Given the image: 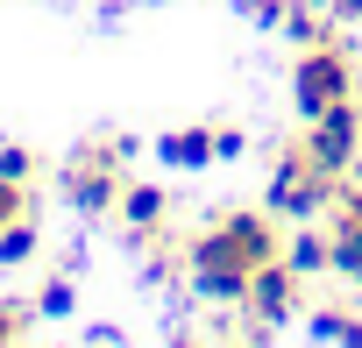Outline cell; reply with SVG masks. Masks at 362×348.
<instances>
[{
  "instance_id": "cell-4",
  "label": "cell",
  "mask_w": 362,
  "mask_h": 348,
  "mask_svg": "<svg viewBox=\"0 0 362 348\" xmlns=\"http://www.w3.org/2000/svg\"><path fill=\"white\" fill-rule=\"evenodd\" d=\"M64 192H71L86 214H107V207H121V192H128L121 142H86V149L64 163Z\"/></svg>"
},
{
  "instance_id": "cell-12",
  "label": "cell",
  "mask_w": 362,
  "mask_h": 348,
  "mask_svg": "<svg viewBox=\"0 0 362 348\" xmlns=\"http://www.w3.org/2000/svg\"><path fill=\"white\" fill-rule=\"evenodd\" d=\"M0 170H8L15 185H36V170H43V156H36L29 142H8V149H0Z\"/></svg>"
},
{
  "instance_id": "cell-13",
  "label": "cell",
  "mask_w": 362,
  "mask_h": 348,
  "mask_svg": "<svg viewBox=\"0 0 362 348\" xmlns=\"http://www.w3.org/2000/svg\"><path fill=\"white\" fill-rule=\"evenodd\" d=\"M29 207H36V199H29V185H15L8 170H0V228H8L15 214H29Z\"/></svg>"
},
{
  "instance_id": "cell-16",
  "label": "cell",
  "mask_w": 362,
  "mask_h": 348,
  "mask_svg": "<svg viewBox=\"0 0 362 348\" xmlns=\"http://www.w3.org/2000/svg\"><path fill=\"white\" fill-rule=\"evenodd\" d=\"M334 8V22H362V0H327Z\"/></svg>"
},
{
  "instance_id": "cell-3",
  "label": "cell",
  "mask_w": 362,
  "mask_h": 348,
  "mask_svg": "<svg viewBox=\"0 0 362 348\" xmlns=\"http://www.w3.org/2000/svg\"><path fill=\"white\" fill-rule=\"evenodd\" d=\"M334 192H341V178L305 149V142H291L284 156H277V178H270V214H284V221H305V214H327L334 207Z\"/></svg>"
},
{
  "instance_id": "cell-15",
  "label": "cell",
  "mask_w": 362,
  "mask_h": 348,
  "mask_svg": "<svg viewBox=\"0 0 362 348\" xmlns=\"http://www.w3.org/2000/svg\"><path fill=\"white\" fill-rule=\"evenodd\" d=\"M36 313H71V284H64V277H57V284H50V291H43V306H36Z\"/></svg>"
},
{
  "instance_id": "cell-14",
  "label": "cell",
  "mask_w": 362,
  "mask_h": 348,
  "mask_svg": "<svg viewBox=\"0 0 362 348\" xmlns=\"http://www.w3.org/2000/svg\"><path fill=\"white\" fill-rule=\"evenodd\" d=\"M29 334V298H0V341H22Z\"/></svg>"
},
{
  "instance_id": "cell-1",
  "label": "cell",
  "mask_w": 362,
  "mask_h": 348,
  "mask_svg": "<svg viewBox=\"0 0 362 348\" xmlns=\"http://www.w3.org/2000/svg\"><path fill=\"white\" fill-rule=\"evenodd\" d=\"M185 256H192L199 298H235V306H242V298H249V277L284 256V235H277V214L228 207V214H214V221L192 235Z\"/></svg>"
},
{
  "instance_id": "cell-9",
  "label": "cell",
  "mask_w": 362,
  "mask_h": 348,
  "mask_svg": "<svg viewBox=\"0 0 362 348\" xmlns=\"http://www.w3.org/2000/svg\"><path fill=\"white\" fill-rule=\"evenodd\" d=\"M156 149H163V163H177V170H199V163H214V156H221L214 128H170Z\"/></svg>"
},
{
  "instance_id": "cell-6",
  "label": "cell",
  "mask_w": 362,
  "mask_h": 348,
  "mask_svg": "<svg viewBox=\"0 0 362 348\" xmlns=\"http://www.w3.org/2000/svg\"><path fill=\"white\" fill-rule=\"evenodd\" d=\"M327 214H334V228H327V235H334V270L362 284V185L341 178V192H334Z\"/></svg>"
},
{
  "instance_id": "cell-5",
  "label": "cell",
  "mask_w": 362,
  "mask_h": 348,
  "mask_svg": "<svg viewBox=\"0 0 362 348\" xmlns=\"http://www.w3.org/2000/svg\"><path fill=\"white\" fill-rule=\"evenodd\" d=\"M334 178H348V170L362 163V93L355 100H341V107H327V114H313V128L298 135Z\"/></svg>"
},
{
  "instance_id": "cell-10",
  "label": "cell",
  "mask_w": 362,
  "mask_h": 348,
  "mask_svg": "<svg viewBox=\"0 0 362 348\" xmlns=\"http://www.w3.org/2000/svg\"><path fill=\"white\" fill-rule=\"evenodd\" d=\"M284 263H291L298 277L334 270V235H313V228H305V235H291V242H284Z\"/></svg>"
},
{
  "instance_id": "cell-7",
  "label": "cell",
  "mask_w": 362,
  "mask_h": 348,
  "mask_svg": "<svg viewBox=\"0 0 362 348\" xmlns=\"http://www.w3.org/2000/svg\"><path fill=\"white\" fill-rule=\"evenodd\" d=\"M242 313H256V320H270V327H277V320H291V313H298V270H291L284 256H277V263H263V270L249 277Z\"/></svg>"
},
{
  "instance_id": "cell-2",
  "label": "cell",
  "mask_w": 362,
  "mask_h": 348,
  "mask_svg": "<svg viewBox=\"0 0 362 348\" xmlns=\"http://www.w3.org/2000/svg\"><path fill=\"white\" fill-rule=\"evenodd\" d=\"M291 93H298V114L313 121V114H327V107L355 100L362 86H355V64H348V50L327 36V43H298V64H291Z\"/></svg>"
},
{
  "instance_id": "cell-8",
  "label": "cell",
  "mask_w": 362,
  "mask_h": 348,
  "mask_svg": "<svg viewBox=\"0 0 362 348\" xmlns=\"http://www.w3.org/2000/svg\"><path fill=\"white\" fill-rule=\"evenodd\" d=\"M121 214H128V228H135V235H156V228L170 221V192H163V185H135V178H128Z\"/></svg>"
},
{
  "instance_id": "cell-11",
  "label": "cell",
  "mask_w": 362,
  "mask_h": 348,
  "mask_svg": "<svg viewBox=\"0 0 362 348\" xmlns=\"http://www.w3.org/2000/svg\"><path fill=\"white\" fill-rule=\"evenodd\" d=\"M29 256H36V207L0 228V263H29Z\"/></svg>"
}]
</instances>
